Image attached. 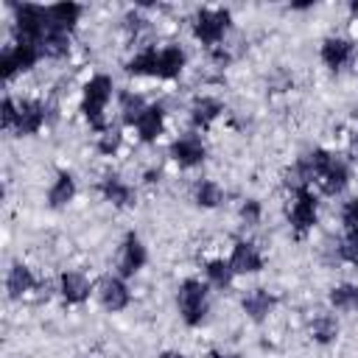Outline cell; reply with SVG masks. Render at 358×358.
I'll return each instance as SVG.
<instances>
[{
  "label": "cell",
  "mask_w": 358,
  "mask_h": 358,
  "mask_svg": "<svg viewBox=\"0 0 358 358\" xmlns=\"http://www.w3.org/2000/svg\"><path fill=\"white\" fill-rule=\"evenodd\" d=\"M48 34V22H45V8L34 6V3H22L14 6V39L17 45H42Z\"/></svg>",
  "instance_id": "6da1fadb"
},
{
  "label": "cell",
  "mask_w": 358,
  "mask_h": 358,
  "mask_svg": "<svg viewBox=\"0 0 358 358\" xmlns=\"http://www.w3.org/2000/svg\"><path fill=\"white\" fill-rule=\"evenodd\" d=\"M112 98V78L109 76H92L84 87V103H81V112L84 117L90 120V126H95L98 131H106V123H103V109H106V101Z\"/></svg>",
  "instance_id": "7a4b0ae2"
},
{
  "label": "cell",
  "mask_w": 358,
  "mask_h": 358,
  "mask_svg": "<svg viewBox=\"0 0 358 358\" xmlns=\"http://www.w3.org/2000/svg\"><path fill=\"white\" fill-rule=\"evenodd\" d=\"M179 313L185 324L196 327L207 316V285L199 280H185L179 285Z\"/></svg>",
  "instance_id": "3957f363"
},
{
  "label": "cell",
  "mask_w": 358,
  "mask_h": 358,
  "mask_svg": "<svg viewBox=\"0 0 358 358\" xmlns=\"http://www.w3.org/2000/svg\"><path fill=\"white\" fill-rule=\"evenodd\" d=\"M229 11L227 8H201L196 14V22H193V34L196 39H201L204 45H215L227 28H229Z\"/></svg>",
  "instance_id": "277c9868"
},
{
  "label": "cell",
  "mask_w": 358,
  "mask_h": 358,
  "mask_svg": "<svg viewBox=\"0 0 358 358\" xmlns=\"http://www.w3.org/2000/svg\"><path fill=\"white\" fill-rule=\"evenodd\" d=\"M39 56H42V53H39L36 45H14V48H8V50L0 56V73H3V78L11 81L17 73L31 70Z\"/></svg>",
  "instance_id": "5b68a950"
},
{
  "label": "cell",
  "mask_w": 358,
  "mask_h": 358,
  "mask_svg": "<svg viewBox=\"0 0 358 358\" xmlns=\"http://www.w3.org/2000/svg\"><path fill=\"white\" fill-rule=\"evenodd\" d=\"M145 246H143V241L134 235V232H129L126 235V241H123V246H120V257H117V271H120V277H131V274H137L143 266H145Z\"/></svg>",
  "instance_id": "8992f818"
},
{
  "label": "cell",
  "mask_w": 358,
  "mask_h": 358,
  "mask_svg": "<svg viewBox=\"0 0 358 358\" xmlns=\"http://www.w3.org/2000/svg\"><path fill=\"white\" fill-rule=\"evenodd\" d=\"M171 157H173L176 165H182V168H193V165L204 162L207 148H204V143H201L196 134H185V137H179V140L171 143Z\"/></svg>",
  "instance_id": "52a82bcc"
},
{
  "label": "cell",
  "mask_w": 358,
  "mask_h": 358,
  "mask_svg": "<svg viewBox=\"0 0 358 358\" xmlns=\"http://www.w3.org/2000/svg\"><path fill=\"white\" fill-rule=\"evenodd\" d=\"M78 17H81V6H78V3H56V6H48V8H45L48 31L70 34L73 25L78 22Z\"/></svg>",
  "instance_id": "ba28073f"
},
{
  "label": "cell",
  "mask_w": 358,
  "mask_h": 358,
  "mask_svg": "<svg viewBox=\"0 0 358 358\" xmlns=\"http://www.w3.org/2000/svg\"><path fill=\"white\" fill-rule=\"evenodd\" d=\"M291 224H294V229L299 235L308 232L316 224V199H313V193L308 187H299L296 190V201L291 207Z\"/></svg>",
  "instance_id": "9c48e42d"
},
{
  "label": "cell",
  "mask_w": 358,
  "mask_h": 358,
  "mask_svg": "<svg viewBox=\"0 0 358 358\" xmlns=\"http://www.w3.org/2000/svg\"><path fill=\"white\" fill-rule=\"evenodd\" d=\"M229 266L235 274H255L263 268V255L257 252V246L252 241H238L229 257Z\"/></svg>",
  "instance_id": "30bf717a"
},
{
  "label": "cell",
  "mask_w": 358,
  "mask_h": 358,
  "mask_svg": "<svg viewBox=\"0 0 358 358\" xmlns=\"http://www.w3.org/2000/svg\"><path fill=\"white\" fill-rule=\"evenodd\" d=\"M45 123V106L39 101H20L17 103V123H14V131L22 137V134H36Z\"/></svg>",
  "instance_id": "8fae6325"
},
{
  "label": "cell",
  "mask_w": 358,
  "mask_h": 358,
  "mask_svg": "<svg viewBox=\"0 0 358 358\" xmlns=\"http://www.w3.org/2000/svg\"><path fill=\"white\" fill-rule=\"evenodd\" d=\"M98 296H101V305L106 310H112V313L123 310L129 305V299H131V294H129V288H126V282L120 277H103L101 285H98Z\"/></svg>",
  "instance_id": "7c38bea8"
},
{
  "label": "cell",
  "mask_w": 358,
  "mask_h": 358,
  "mask_svg": "<svg viewBox=\"0 0 358 358\" xmlns=\"http://www.w3.org/2000/svg\"><path fill=\"white\" fill-rule=\"evenodd\" d=\"M316 182L322 185V190H324L327 196H336V193H341V190L347 187V182H350V171H347V165H344L338 157H330L327 165L322 168V173H319Z\"/></svg>",
  "instance_id": "4fadbf2b"
},
{
  "label": "cell",
  "mask_w": 358,
  "mask_h": 358,
  "mask_svg": "<svg viewBox=\"0 0 358 358\" xmlns=\"http://www.w3.org/2000/svg\"><path fill=\"white\" fill-rule=\"evenodd\" d=\"M352 59V42L341 39V36H330L322 42V62L330 70H341L347 62Z\"/></svg>",
  "instance_id": "5bb4252c"
},
{
  "label": "cell",
  "mask_w": 358,
  "mask_h": 358,
  "mask_svg": "<svg viewBox=\"0 0 358 358\" xmlns=\"http://www.w3.org/2000/svg\"><path fill=\"white\" fill-rule=\"evenodd\" d=\"M274 305H277V296L268 294L266 288H255L249 296H243V310L249 313L252 322H263L274 310Z\"/></svg>",
  "instance_id": "9a60e30c"
},
{
  "label": "cell",
  "mask_w": 358,
  "mask_h": 358,
  "mask_svg": "<svg viewBox=\"0 0 358 358\" xmlns=\"http://www.w3.org/2000/svg\"><path fill=\"white\" fill-rule=\"evenodd\" d=\"M185 67V50L176 45H168L157 50V76L159 78H176Z\"/></svg>",
  "instance_id": "2e32d148"
},
{
  "label": "cell",
  "mask_w": 358,
  "mask_h": 358,
  "mask_svg": "<svg viewBox=\"0 0 358 358\" xmlns=\"http://www.w3.org/2000/svg\"><path fill=\"white\" fill-rule=\"evenodd\" d=\"M34 285H36V280H34V274H31V268H28V266L14 263V266L8 268L6 291H8V296H11V299H20V296H22V294H28Z\"/></svg>",
  "instance_id": "e0dca14e"
},
{
  "label": "cell",
  "mask_w": 358,
  "mask_h": 358,
  "mask_svg": "<svg viewBox=\"0 0 358 358\" xmlns=\"http://www.w3.org/2000/svg\"><path fill=\"white\" fill-rule=\"evenodd\" d=\"M101 193L106 201H112L115 207H129L134 204V190L120 179V176H106L101 182Z\"/></svg>",
  "instance_id": "ac0fdd59"
},
{
  "label": "cell",
  "mask_w": 358,
  "mask_h": 358,
  "mask_svg": "<svg viewBox=\"0 0 358 358\" xmlns=\"http://www.w3.org/2000/svg\"><path fill=\"white\" fill-rule=\"evenodd\" d=\"M162 123H165V112H162V106H159V103L148 106V109L143 112V117L137 120V131H140V140H145V143H154V140L159 137V131H162Z\"/></svg>",
  "instance_id": "d6986e66"
},
{
  "label": "cell",
  "mask_w": 358,
  "mask_h": 358,
  "mask_svg": "<svg viewBox=\"0 0 358 358\" xmlns=\"http://www.w3.org/2000/svg\"><path fill=\"white\" fill-rule=\"evenodd\" d=\"M221 112H224V106H221L215 98H207V95L196 98V101H193V106H190L193 126H201V129H207V126H210Z\"/></svg>",
  "instance_id": "ffe728a7"
},
{
  "label": "cell",
  "mask_w": 358,
  "mask_h": 358,
  "mask_svg": "<svg viewBox=\"0 0 358 358\" xmlns=\"http://www.w3.org/2000/svg\"><path fill=\"white\" fill-rule=\"evenodd\" d=\"M62 296L67 302H84L90 296V280L78 271H67L62 274Z\"/></svg>",
  "instance_id": "44dd1931"
},
{
  "label": "cell",
  "mask_w": 358,
  "mask_h": 358,
  "mask_svg": "<svg viewBox=\"0 0 358 358\" xmlns=\"http://www.w3.org/2000/svg\"><path fill=\"white\" fill-rule=\"evenodd\" d=\"M73 196H76V182H73V176L67 171H62L56 176V182H53V187L48 190V204L50 207H64Z\"/></svg>",
  "instance_id": "7402d4cb"
},
{
  "label": "cell",
  "mask_w": 358,
  "mask_h": 358,
  "mask_svg": "<svg viewBox=\"0 0 358 358\" xmlns=\"http://www.w3.org/2000/svg\"><path fill=\"white\" fill-rule=\"evenodd\" d=\"M70 50V36L67 34H59V31H48L42 45H39V53L42 56H50V59H59V56H67Z\"/></svg>",
  "instance_id": "603a6c76"
},
{
  "label": "cell",
  "mask_w": 358,
  "mask_h": 358,
  "mask_svg": "<svg viewBox=\"0 0 358 358\" xmlns=\"http://www.w3.org/2000/svg\"><path fill=\"white\" fill-rule=\"evenodd\" d=\"M330 305L338 310H355L358 308V285H352V282L336 285L330 291Z\"/></svg>",
  "instance_id": "cb8c5ba5"
},
{
  "label": "cell",
  "mask_w": 358,
  "mask_h": 358,
  "mask_svg": "<svg viewBox=\"0 0 358 358\" xmlns=\"http://www.w3.org/2000/svg\"><path fill=\"white\" fill-rule=\"evenodd\" d=\"M145 109H148V106H145V101H143L140 95L120 92V112H123V120H126L129 126H137V120L143 117Z\"/></svg>",
  "instance_id": "d4e9b609"
},
{
  "label": "cell",
  "mask_w": 358,
  "mask_h": 358,
  "mask_svg": "<svg viewBox=\"0 0 358 358\" xmlns=\"http://www.w3.org/2000/svg\"><path fill=\"white\" fill-rule=\"evenodd\" d=\"M310 333H313V338H316L319 344L333 341V338L338 336V322H336V316H330V313L316 316V319H313V324H310Z\"/></svg>",
  "instance_id": "484cf974"
},
{
  "label": "cell",
  "mask_w": 358,
  "mask_h": 358,
  "mask_svg": "<svg viewBox=\"0 0 358 358\" xmlns=\"http://www.w3.org/2000/svg\"><path fill=\"white\" fill-rule=\"evenodd\" d=\"M126 73L131 76H157V50H143L140 56H134L129 64H126Z\"/></svg>",
  "instance_id": "4316f807"
},
{
  "label": "cell",
  "mask_w": 358,
  "mask_h": 358,
  "mask_svg": "<svg viewBox=\"0 0 358 358\" xmlns=\"http://www.w3.org/2000/svg\"><path fill=\"white\" fill-rule=\"evenodd\" d=\"M221 199H224V193H221V187L213 179H201L196 185V204L199 207H218Z\"/></svg>",
  "instance_id": "83f0119b"
},
{
  "label": "cell",
  "mask_w": 358,
  "mask_h": 358,
  "mask_svg": "<svg viewBox=\"0 0 358 358\" xmlns=\"http://www.w3.org/2000/svg\"><path fill=\"white\" fill-rule=\"evenodd\" d=\"M207 277H210V282H213V285L227 288V285L232 282L235 271H232L229 260H210V263H207Z\"/></svg>",
  "instance_id": "f1b7e54d"
},
{
  "label": "cell",
  "mask_w": 358,
  "mask_h": 358,
  "mask_svg": "<svg viewBox=\"0 0 358 358\" xmlns=\"http://www.w3.org/2000/svg\"><path fill=\"white\" fill-rule=\"evenodd\" d=\"M338 255H341L347 263L358 266V232H347V238L338 241Z\"/></svg>",
  "instance_id": "f546056e"
},
{
  "label": "cell",
  "mask_w": 358,
  "mask_h": 358,
  "mask_svg": "<svg viewBox=\"0 0 358 358\" xmlns=\"http://www.w3.org/2000/svg\"><path fill=\"white\" fill-rule=\"evenodd\" d=\"M341 221H344L347 232H358V199H352V201H347V204H344Z\"/></svg>",
  "instance_id": "4dcf8cb0"
},
{
  "label": "cell",
  "mask_w": 358,
  "mask_h": 358,
  "mask_svg": "<svg viewBox=\"0 0 358 358\" xmlns=\"http://www.w3.org/2000/svg\"><path fill=\"white\" fill-rule=\"evenodd\" d=\"M117 145H120V131H103L101 134V140H98V151L101 154H115L117 151Z\"/></svg>",
  "instance_id": "1f68e13d"
},
{
  "label": "cell",
  "mask_w": 358,
  "mask_h": 358,
  "mask_svg": "<svg viewBox=\"0 0 358 358\" xmlns=\"http://www.w3.org/2000/svg\"><path fill=\"white\" fill-rule=\"evenodd\" d=\"M241 218H243L246 224H257V221H260V201L246 199L243 207H241Z\"/></svg>",
  "instance_id": "d6a6232c"
},
{
  "label": "cell",
  "mask_w": 358,
  "mask_h": 358,
  "mask_svg": "<svg viewBox=\"0 0 358 358\" xmlns=\"http://www.w3.org/2000/svg\"><path fill=\"white\" fill-rule=\"evenodd\" d=\"M0 120H3V126H6V129H14V123H17V103H14L11 98H3Z\"/></svg>",
  "instance_id": "836d02e7"
},
{
  "label": "cell",
  "mask_w": 358,
  "mask_h": 358,
  "mask_svg": "<svg viewBox=\"0 0 358 358\" xmlns=\"http://www.w3.org/2000/svg\"><path fill=\"white\" fill-rule=\"evenodd\" d=\"M159 358H185V355H182V352H173V350H168V352H162Z\"/></svg>",
  "instance_id": "e575fe53"
},
{
  "label": "cell",
  "mask_w": 358,
  "mask_h": 358,
  "mask_svg": "<svg viewBox=\"0 0 358 358\" xmlns=\"http://www.w3.org/2000/svg\"><path fill=\"white\" fill-rule=\"evenodd\" d=\"M350 145H352V154H355V157H358V131H355V134H352V143H350Z\"/></svg>",
  "instance_id": "d590c367"
},
{
  "label": "cell",
  "mask_w": 358,
  "mask_h": 358,
  "mask_svg": "<svg viewBox=\"0 0 358 358\" xmlns=\"http://www.w3.org/2000/svg\"><path fill=\"white\" fill-rule=\"evenodd\" d=\"M210 358H241V355H221V352H213Z\"/></svg>",
  "instance_id": "8d00e7d4"
},
{
  "label": "cell",
  "mask_w": 358,
  "mask_h": 358,
  "mask_svg": "<svg viewBox=\"0 0 358 358\" xmlns=\"http://www.w3.org/2000/svg\"><path fill=\"white\" fill-rule=\"evenodd\" d=\"M350 8H352V14H358V3H352V6H350Z\"/></svg>",
  "instance_id": "74e56055"
}]
</instances>
